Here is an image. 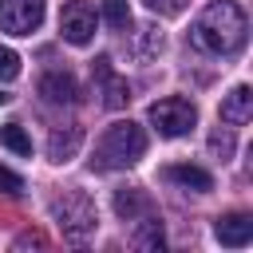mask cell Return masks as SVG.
<instances>
[{
    "label": "cell",
    "instance_id": "7c38bea8",
    "mask_svg": "<svg viewBox=\"0 0 253 253\" xmlns=\"http://www.w3.org/2000/svg\"><path fill=\"white\" fill-rule=\"evenodd\" d=\"M115 213H119L123 221H138L142 213H150V198H146V190H138V186H130V190H115Z\"/></svg>",
    "mask_w": 253,
    "mask_h": 253
},
{
    "label": "cell",
    "instance_id": "8992f818",
    "mask_svg": "<svg viewBox=\"0 0 253 253\" xmlns=\"http://www.w3.org/2000/svg\"><path fill=\"white\" fill-rule=\"evenodd\" d=\"M59 36L67 43H75V47L91 43V36H95V8L87 0H67L63 12H59Z\"/></svg>",
    "mask_w": 253,
    "mask_h": 253
},
{
    "label": "cell",
    "instance_id": "30bf717a",
    "mask_svg": "<svg viewBox=\"0 0 253 253\" xmlns=\"http://www.w3.org/2000/svg\"><path fill=\"white\" fill-rule=\"evenodd\" d=\"M40 95L47 99V103H79V83H75V75H67V71H47L43 79H40Z\"/></svg>",
    "mask_w": 253,
    "mask_h": 253
},
{
    "label": "cell",
    "instance_id": "52a82bcc",
    "mask_svg": "<svg viewBox=\"0 0 253 253\" xmlns=\"http://www.w3.org/2000/svg\"><path fill=\"white\" fill-rule=\"evenodd\" d=\"M91 75L99 79L103 107L119 111V107H126V103H130V87H126V79H123V75H115V71H111V59H107V55H99V59L91 63Z\"/></svg>",
    "mask_w": 253,
    "mask_h": 253
},
{
    "label": "cell",
    "instance_id": "d6986e66",
    "mask_svg": "<svg viewBox=\"0 0 253 253\" xmlns=\"http://www.w3.org/2000/svg\"><path fill=\"white\" fill-rule=\"evenodd\" d=\"M210 150L225 162V158L233 154V134H229V130H213V134H210Z\"/></svg>",
    "mask_w": 253,
    "mask_h": 253
},
{
    "label": "cell",
    "instance_id": "5bb4252c",
    "mask_svg": "<svg viewBox=\"0 0 253 253\" xmlns=\"http://www.w3.org/2000/svg\"><path fill=\"white\" fill-rule=\"evenodd\" d=\"M138 221H142V225H138V233H134V245H138V249H162V241H166V237H162V221H158L154 213H142Z\"/></svg>",
    "mask_w": 253,
    "mask_h": 253
},
{
    "label": "cell",
    "instance_id": "7402d4cb",
    "mask_svg": "<svg viewBox=\"0 0 253 253\" xmlns=\"http://www.w3.org/2000/svg\"><path fill=\"white\" fill-rule=\"evenodd\" d=\"M4 99H8V95H4V91H0V103H4Z\"/></svg>",
    "mask_w": 253,
    "mask_h": 253
},
{
    "label": "cell",
    "instance_id": "3957f363",
    "mask_svg": "<svg viewBox=\"0 0 253 253\" xmlns=\"http://www.w3.org/2000/svg\"><path fill=\"white\" fill-rule=\"evenodd\" d=\"M51 217H55V225L63 229V237H71V241H83V237L95 233V225H99L95 202H91L87 194H63V198H55V202H51Z\"/></svg>",
    "mask_w": 253,
    "mask_h": 253
},
{
    "label": "cell",
    "instance_id": "8fae6325",
    "mask_svg": "<svg viewBox=\"0 0 253 253\" xmlns=\"http://www.w3.org/2000/svg\"><path fill=\"white\" fill-rule=\"evenodd\" d=\"M249 119H253V91L241 83V87H233V91L221 99V123L241 126V123H249Z\"/></svg>",
    "mask_w": 253,
    "mask_h": 253
},
{
    "label": "cell",
    "instance_id": "6da1fadb",
    "mask_svg": "<svg viewBox=\"0 0 253 253\" xmlns=\"http://www.w3.org/2000/svg\"><path fill=\"white\" fill-rule=\"evenodd\" d=\"M245 32H249L245 12H241L233 0H213V4L194 20L190 40H194L198 51H210V55H233V51H241Z\"/></svg>",
    "mask_w": 253,
    "mask_h": 253
},
{
    "label": "cell",
    "instance_id": "9c48e42d",
    "mask_svg": "<svg viewBox=\"0 0 253 253\" xmlns=\"http://www.w3.org/2000/svg\"><path fill=\"white\" fill-rule=\"evenodd\" d=\"M162 178H166V182H174V186H182V190H194V194H210V190H213V174H210V170H202V166H190V162L166 166V170H162Z\"/></svg>",
    "mask_w": 253,
    "mask_h": 253
},
{
    "label": "cell",
    "instance_id": "7a4b0ae2",
    "mask_svg": "<svg viewBox=\"0 0 253 253\" xmlns=\"http://www.w3.org/2000/svg\"><path fill=\"white\" fill-rule=\"evenodd\" d=\"M142 154H146V130H142L138 123L123 119V123H111V126H107V134H103L99 146H95L91 166H95V170H126V166H134Z\"/></svg>",
    "mask_w": 253,
    "mask_h": 253
},
{
    "label": "cell",
    "instance_id": "ffe728a7",
    "mask_svg": "<svg viewBox=\"0 0 253 253\" xmlns=\"http://www.w3.org/2000/svg\"><path fill=\"white\" fill-rule=\"evenodd\" d=\"M0 194H12V198H16V194H24V178H20V174H12L8 166H0Z\"/></svg>",
    "mask_w": 253,
    "mask_h": 253
},
{
    "label": "cell",
    "instance_id": "9a60e30c",
    "mask_svg": "<svg viewBox=\"0 0 253 253\" xmlns=\"http://www.w3.org/2000/svg\"><path fill=\"white\" fill-rule=\"evenodd\" d=\"M0 142H4L8 150L24 154V158L32 154V138L24 134V126H20V123H4V126H0Z\"/></svg>",
    "mask_w": 253,
    "mask_h": 253
},
{
    "label": "cell",
    "instance_id": "277c9868",
    "mask_svg": "<svg viewBox=\"0 0 253 253\" xmlns=\"http://www.w3.org/2000/svg\"><path fill=\"white\" fill-rule=\"evenodd\" d=\"M150 123L158 126L162 138H182V134H190L194 123H198V107H194L190 99H182V95H170V99L150 103Z\"/></svg>",
    "mask_w": 253,
    "mask_h": 253
},
{
    "label": "cell",
    "instance_id": "ac0fdd59",
    "mask_svg": "<svg viewBox=\"0 0 253 253\" xmlns=\"http://www.w3.org/2000/svg\"><path fill=\"white\" fill-rule=\"evenodd\" d=\"M138 36H142V40H138V59H150L154 51H162V36H158V32H150V28H142Z\"/></svg>",
    "mask_w": 253,
    "mask_h": 253
},
{
    "label": "cell",
    "instance_id": "2e32d148",
    "mask_svg": "<svg viewBox=\"0 0 253 253\" xmlns=\"http://www.w3.org/2000/svg\"><path fill=\"white\" fill-rule=\"evenodd\" d=\"M103 20H107L115 32L130 28V4H126V0H103Z\"/></svg>",
    "mask_w": 253,
    "mask_h": 253
},
{
    "label": "cell",
    "instance_id": "e0dca14e",
    "mask_svg": "<svg viewBox=\"0 0 253 253\" xmlns=\"http://www.w3.org/2000/svg\"><path fill=\"white\" fill-rule=\"evenodd\" d=\"M16 75H20V55L0 43V83H12Z\"/></svg>",
    "mask_w": 253,
    "mask_h": 253
},
{
    "label": "cell",
    "instance_id": "44dd1931",
    "mask_svg": "<svg viewBox=\"0 0 253 253\" xmlns=\"http://www.w3.org/2000/svg\"><path fill=\"white\" fill-rule=\"evenodd\" d=\"M154 16H178L182 8H186V0H142Z\"/></svg>",
    "mask_w": 253,
    "mask_h": 253
},
{
    "label": "cell",
    "instance_id": "ba28073f",
    "mask_svg": "<svg viewBox=\"0 0 253 253\" xmlns=\"http://www.w3.org/2000/svg\"><path fill=\"white\" fill-rule=\"evenodd\" d=\"M213 237H217L221 245L241 249V245H249V237H253V217H249V213H225V217L213 221Z\"/></svg>",
    "mask_w": 253,
    "mask_h": 253
},
{
    "label": "cell",
    "instance_id": "5b68a950",
    "mask_svg": "<svg viewBox=\"0 0 253 253\" xmlns=\"http://www.w3.org/2000/svg\"><path fill=\"white\" fill-rule=\"evenodd\" d=\"M43 0H0V28L8 36H32L43 24Z\"/></svg>",
    "mask_w": 253,
    "mask_h": 253
},
{
    "label": "cell",
    "instance_id": "4fadbf2b",
    "mask_svg": "<svg viewBox=\"0 0 253 253\" xmlns=\"http://www.w3.org/2000/svg\"><path fill=\"white\" fill-rule=\"evenodd\" d=\"M79 146H83V130H79V126L51 130V138H47V154H51V162H67V158H75Z\"/></svg>",
    "mask_w": 253,
    "mask_h": 253
}]
</instances>
